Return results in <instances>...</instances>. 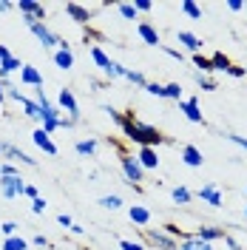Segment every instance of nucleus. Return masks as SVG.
<instances>
[{
	"mask_svg": "<svg viewBox=\"0 0 247 250\" xmlns=\"http://www.w3.org/2000/svg\"><path fill=\"white\" fill-rule=\"evenodd\" d=\"M120 131L125 134V140L134 142V145H139V148H156V145L170 142L162 131H156L154 125L139 123L137 117H134V111H128V114H125V125L120 128Z\"/></svg>",
	"mask_w": 247,
	"mask_h": 250,
	"instance_id": "1",
	"label": "nucleus"
},
{
	"mask_svg": "<svg viewBox=\"0 0 247 250\" xmlns=\"http://www.w3.org/2000/svg\"><path fill=\"white\" fill-rule=\"evenodd\" d=\"M120 165H123V173H125V179H128L131 188H139L145 182V168L139 165L137 156H131L125 148H120Z\"/></svg>",
	"mask_w": 247,
	"mask_h": 250,
	"instance_id": "2",
	"label": "nucleus"
},
{
	"mask_svg": "<svg viewBox=\"0 0 247 250\" xmlns=\"http://www.w3.org/2000/svg\"><path fill=\"white\" fill-rule=\"evenodd\" d=\"M0 193L6 196V199H17V196H23L26 193V182H23V176L17 173V176H0Z\"/></svg>",
	"mask_w": 247,
	"mask_h": 250,
	"instance_id": "3",
	"label": "nucleus"
},
{
	"mask_svg": "<svg viewBox=\"0 0 247 250\" xmlns=\"http://www.w3.org/2000/svg\"><path fill=\"white\" fill-rule=\"evenodd\" d=\"M145 239H148V245H154L156 250H179V242L170 239L165 230H151V228H145Z\"/></svg>",
	"mask_w": 247,
	"mask_h": 250,
	"instance_id": "4",
	"label": "nucleus"
},
{
	"mask_svg": "<svg viewBox=\"0 0 247 250\" xmlns=\"http://www.w3.org/2000/svg\"><path fill=\"white\" fill-rule=\"evenodd\" d=\"M29 29H31V34H34V37H37V40L43 43V48H54V46H60V37H57L54 31L48 29L46 23H31Z\"/></svg>",
	"mask_w": 247,
	"mask_h": 250,
	"instance_id": "5",
	"label": "nucleus"
},
{
	"mask_svg": "<svg viewBox=\"0 0 247 250\" xmlns=\"http://www.w3.org/2000/svg\"><path fill=\"white\" fill-rule=\"evenodd\" d=\"M17 9H20V15H23V17L37 20V23H43V17H46V6H43V3H37V0H20V3H17Z\"/></svg>",
	"mask_w": 247,
	"mask_h": 250,
	"instance_id": "6",
	"label": "nucleus"
},
{
	"mask_svg": "<svg viewBox=\"0 0 247 250\" xmlns=\"http://www.w3.org/2000/svg\"><path fill=\"white\" fill-rule=\"evenodd\" d=\"M57 103H60V111H65L71 120H80V105H77V97L68 91V88H62L60 97H57Z\"/></svg>",
	"mask_w": 247,
	"mask_h": 250,
	"instance_id": "7",
	"label": "nucleus"
},
{
	"mask_svg": "<svg viewBox=\"0 0 247 250\" xmlns=\"http://www.w3.org/2000/svg\"><path fill=\"white\" fill-rule=\"evenodd\" d=\"M179 111L185 114L190 123L205 125V117H202V111H199V100H196V97H190V100H182V103H179Z\"/></svg>",
	"mask_w": 247,
	"mask_h": 250,
	"instance_id": "8",
	"label": "nucleus"
},
{
	"mask_svg": "<svg viewBox=\"0 0 247 250\" xmlns=\"http://www.w3.org/2000/svg\"><path fill=\"white\" fill-rule=\"evenodd\" d=\"M0 145H3V154L9 156L12 162H23V165H29V168H34V165H37V162H34V156H29L26 151H20V148H17V145H12V142H0Z\"/></svg>",
	"mask_w": 247,
	"mask_h": 250,
	"instance_id": "9",
	"label": "nucleus"
},
{
	"mask_svg": "<svg viewBox=\"0 0 247 250\" xmlns=\"http://www.w3.org/2000/svg\"><path fill=\"white\" fill-rule=\"evenodd\" d=\"M193 236L196 239H202V242H207V245H213V242H219V239H225V228H213V225H202V228H196L193 230Z\"/></svg>",
	"mask_w": 247,
	"mask_h": 250,
	"instance_id": "10",
	"label": "nucleus"
},
{
	"mask_svg": "<svg viewBox=\"0 0 247 250\" xmlns=\"http://www.w3.org/2000/svg\"><path fill=\"white\" fill-rule=\"evenodd\" d=\"M65 15L71 17L74 23H80V26L91 23V12H88L85 6H80V3H65Z\"/></svg>",
	"mask_w": 247,
	"mask_h": 250,
	"instance_id": "11",
	"label": "nucleus"
},
{
	"mask_svg": "<svg viewBox=\"0 0 247 250\" xmlns=\"http://www.w3.org/2000/svg\"><path fill=\"white\" fill-rule=\"evenodd\" d=\"M196 196H199L202 202H207L210 208H219V205H222V190H219L216 185H202L199 190H196Z\"/></svg>",
	"mask_w": 247,
	"mask_h": 250,
	"instance_id": "12",
	"label": "nucleus"
},
{
	"mask_svg": "<svg viewBox=\"0 0 247 250\" xmlns=\"http://www.w3.org/2000/svg\"><path fill=\"white\" fill-rule=\"evenodd\" d=\"M31 140H34V145H37L40 151H46L48 156H57V145L51 142V137H48V134L43 131V128H37V131L31 134Z\"/></svg>",
	"mask_w": 247,
	"mask_h": 250,
	"instance_id": "13",
	"label": "nucleus"
},
{
	"mask_svg": "<svg viewBox=\"0 0 247 250\" xmlns=\"http://www.w3.org/2000/svg\"><path fill=\"white\" fill-rule=\"evenodd\" d=\"M128 219H131L137 228H148V225H151V210H148L145 205H134V208L128 210Z\"/></svg>",
	"mask_w": 247,
	"mask_h": 250,
	"instance_id": "14",
	"label": "nucleus"
},
{
	"mask_svg": "<svg viewBox=\"0 0 247 250\" xmlns=\"http://www.w3.org/2000/svg\"><path fill=\"white\" fill-rule=\"evenodd\" d=\"M137 31H139V37L148 43V46H156V48H162V37H159V31L151 26V23H139L137 26Z\"/></svg>",
	"mask_w": 247,
	"mask_h": 250,
	"instance_id": "15",
	"label": "nucleus"
},
{
	"mask_svg": "<svg viewBox=\"0 0 247 250\" xmlns=\"http://www.w3.org/2000/svg\"><path fill=\"white\" fill-rule=\"evenodd\" d=\"M176 40H179V46H185L187 51L202 54V40L193 34V31H176Z\"/></svg>",
	"mask_w": 247,
	"mask_h": 250,
	"instance_id": "16",
	"label": "nucleus"
},
{
	"mask_svg": "<svg viewBox=\"0 0 247 250\" xmlns=\"http://www.w3.org/2000/svg\"><path fill=\"white\" fill-rule=\"evenodd\" d=\"M139 165L145 168V171H154V168H159V156H156V148H139Z\"/></svg>",
	"mask_w": 247,
	"mask_h": 250,
	"instance_id": "17",
	"label": "nucleus"
},
{
	"mask_svg": "<svg viewBox=\"0 0 247 250\" xmlns=\"http://www.w3.org/2000/svg\"><path fill=\"white\" fill-rule=\"evenodd\" d=\"M182 162L190 165V168H202L205 156H202V151L196 148V145H185V148H182Z\"/></svg>",
	"mask_w": 247,
	"mask_h": 250,
	"instance_id": "18",
	"label": "nucleus"
},
{
	"mask_svg": "<svg viewBox=\"0 0 247 250\" xmlns=\"http://www.w3.org/2000/svg\"><path fill=\"white\" fill-rule=\"evenodd\" d=\"M20 83H26V85H31V88H43V77H40V71H37L34 65H23Z\"/></svg>",
	"mask_w": 247,
	"mask_h": 250,
	"instance_id": "19",
	"label": "nucleus"
},
{
	"mask_svg": "<svg viewBox=\"0 0 247 250\" xmlns=\"http://www.w3.org/2000/svg\"><path fill=\"white\" fill-rule=\"evenodd\" d=\"M91 60L97 62V68H100V71H105V74L111 71V62H114L100 46H91Z\"/></svg>",
	"mask_w": 247,
	"mask_h": 250,
	"instance_id": "20",
	"label": "nucleus"
},
{
	"mask_svg": "<svg viewBox=\"0 0 247 250\" xmlns=\"http://www.w3.org/2000/svg\"><path fill=\"white\" fill-rule=\"evenodd\" d=\"M54 65L62 68V71H68V68L74 65V54H71V48H57V51H54Z\"/></svg>",
	"mask_w": 247,
	"mask_h": 250,
	"instance_id": "21",
	"label": "nucleus"
},
{
	"mask_svg": "<svg viewBox=\"0 0 247 250\" xmlns=\"http://www.w3.org/2000/svg\"><path fill=\"white\" fill-rule=\"evenodd\" d=\"M20 105H23V111H26V117H29V120H34V123H43V111H40V105H37L34 100L23 97V100H20Z\"/></svg>",
	"mask_w": 247,
	"mask_h": 250,
	"instance_id": "22",
	"label": "nucleus"
},
{
	"mask_svg": "<svg viewBox=\"0 0 247 250\" xmlns=\"http://www.w3.org/2000/svg\"><path fill=\"white\" fill-rule=\"evenodd\" d=\"M23 65L26 62H20L17 57H9V60L0 62V80H9V74H15V71H23Z\"/></svg>",
	"mask_w": 247,
	"mask_h": 250,
	"instance_id": "23",
	"label": "nucleus"
},
{
	"mask_svg": "<svg viewBox=\"0 0 247 250\" xmlns=\"http://www.w3.org/2000/svg\"><path fill=\"white\" fill-rule=\"evenodd\" d=\"M179 250H213V245H207V242H202L196 236H190L185 242H179Z\"/></svg>",
	"mask_w": 247,
	"mask_h": 250,
	"instance_id": "24",
	"label": "nucleus"
},
{
	"mask_svg": "<svg viewBox=\"0 0 247 250\" xmlns=\"http://www.w3.org/2000/svg\"><path fill=\"white\" fill-rule=\"evenodd\" d=\"M170 196H173V202H176V205H187L190 199H193V193H190L187 188H182V185L173 188V190H170Z\"/></svg>",
	"mask_w": 247,
	"mask_h": 250,
	"instance_id": "25",
	"label": "nucleus"
},
{
	"mask_svg": "<svg viewBox=\"0 0 247 250\" xmlns=\"http://www.w3.org/2000/svg\"><path fill=\"white\" fill-rule=\"evenodd\" d=\"M29 248V242L23 239V236H9V239H3V250H26Z\"/></svg>",
	"mask_w": 247,
	"mask_h": 250,
	"instance_id": "26",
	"label": "nucleus"
},
{
	"mask_svg": "<svg viewBox=\"0 0 247 250\" xmlns=\"http://www.w3.org/2000/svg\"><path fill=\"white\" fill-rule=\"evenodd\" d=\"M193 65L199 68L202 74H210V71H216V68H213V60H210V57H202V54H193Z\"/></svg>",
	"mask_w": 247,
	"mask_h": 250,
	"instance_id": "27",
	"label": "nucleus"
},
{
	"mask_svg": "<svg viewBox=\"0 0 247 250\" xmlns=\"http://www.w3.org/2000/svg\"><path fill=\"white\" fill-rule=\"evenodd\" d=\"M210 60H213V68H216V71H225V74H227V68L233 65L230 57H227V54H222V51H216V54H213Z\"/></svg>",
	"mask_w": 247,
	"mask_h": 250,
	"instance_id": "28",
	"label": "nucleus"
},
{
	"mask_svg": "<svg viewBox=\"0 0 247 250\" xmlns=\"http://www.w3.org/2000/svg\"><path fill=\"white\" fill-rule=\"evenodd\" d=\"M165 100L182 103V85H179V83H168V85H165Z\"/></svg>",
	"mask_w": 247,
	"mask_h": 250,
	"instance_id": "29",
	"label": "nucleus"
},
{
	"mask_svg": "<svg viewBox=\"0 0 247 250\" xmlns=\"http://www.w3.org/2000/svg\"><path fill=\"white\" fill-rule=\"evenodd\" d=\"M74 148H77V154H82V156H94V151H97V142H94V140H80Z\"/></svg>",
	"mask_w": 247,
	"mask_h": 250,
	"instance_id": "30",
	"label": "nucleus"
},
{
	"mask_svg": "<svg viewBox=\"0 0 247 250\" xmlns=\"http://www.w3.org/2000/svg\"><path fill=\"white\" fill-rule=\"evenodd\" d=\"M125 80L128 83H134V85H148V80H145V74H139V71H134V68H125Z\"/></svg>",
	"mask_w": 247,
	"mask_h": 250,
	"instance_id": "31",
	"label": "nucleus"
},
{
	"mask_svg": "<svg viewBox=\"0 0 247 250\" xmlns=\"http://www.w3.org/2000/svg\"><path fill=\"white\" fill-rule=\"evenodd\" d=\"M182 12H185L187 17H193V20H199L202 17V9L193 3V0H185V3H182Z\"/></svg>",
	"mask_w": 247,
	"mask_h": 250,
	"instance_id": "32",
	"label": "nucleus"
},
{
	"mask_svg": "<svg viewBox=\"0 0 247 250\" xmlns=\"http://www.w3.org/2000/svg\"><path fill=\"white\" fill-rule=\"evenodd\" d=\"M100 205H103V208H111V210H120V208H123V199L111 193V196H103V199H100Z\"/></svg>",
	"mask_w": 247,
	"mask_h": 250,
	"instance_id": "33",
	"label": "nucleus"
},
{
	"mask_svg": "<svg viewBox=\"0 0 247 250\" xmlns=\"http://www.w3.org/2000/svg\"><path fill=\"white\" fill-rule=\"evenodd\" d=\"M117 9H120V15H123L125 20H137V9H134V3H120Z\"/></svg>",
	"mask_w": 247,
	"mask_h": 250,
	"instance_id": "34",
	"label": "nucleus"
},
{
	"mask_svg": "<svg viewBox=\"0 0 247 250\" xmlns=\"http://www.w3.org/2000/svg\"><path fill=\"white\" fill-rule=\"evenodd\" d=\"M103 111H105V114H108L111 120H114V123L120 125V128H123V125H125V114H120V111H117V108H111V105H103Z\"/></svg>",
	"mask_w": 247,
	"mask_h": 250,
	"instance_id": "35",
	"label": "nucleus"
},
{
	"mask_svg": "<svg viewBox=\"0 0 247 250\" xmlns=\"http://www.w3.org/2000/svg\"><path fill=\"white\" fill-rule=\"evenodd\" d=\"M120 250H145V245L134 242V239H120Z\"/></svg>",
	"mask_w": 247,
	"mask_h": 250,
	"instance_id": "36",
	"label": "nucleus"
},
{
	"mask_svg": "<svg viewBox=\"0 0 247 250\" xmlns=\"http://www.w3.org/2000/svg\"><path fill=\"white\" fill-rule=\"evenodd\" d=\"M145 91L154 94V97H165V85H159V83H148V85H145Z\"/></svg>",
	"mask_w": 247,
	"mask_h": 250,
	"instance_id": "37",
	"label": "nucleus"
},
{
	"mask_svg": "<svg viewBox=\"0 0 247 250\" xmlns=\"http://www.w3.org/2000/svg\"><path fill=\"white\" fill-rule=\"evenodd\" d=\"M199 88L202 91H216V83H213L210 77H202L199 74Z\"/></svg>",
	"mask_w": 247,
	"mask_h": 250,
	"instance_id": "38",
	"label": "nucleus"
},
{
	"mask_svg": "<svg viewBox=\"0 0 247 250\" xmlns=\"http://www.w3.org/2000/svg\"><path fill=\"white\" fill-rule=\"evenodd\" d=\"M0 230L6 233V239H9V236H17V222H3V225H0Z\"/></svg>",
	"mask_w": 247,
	"mask_h": 250,
	"instance_id": "39",
	"label": "nucleus"
},
{
	"mask_svg": "<svg viewBox=\"0 0 247 250\" xmlns=\"http://www.w3.org/2000/svg\"><path fill=\"white\" fill-rule=\"evenodd\" d=\"M227 74H230V77H236V80H242V77H247L245 65H230V68H227Z\"/></svg>",
	"mask_w": 247,
	"mask_h": 250,
	"instance_id": "40",
	"label": "nucleus"
},
{
	"mask_svg": "<svg viewBox=\"0 0 247 250\" xmlns=\"http://www.w3.org/2000/svg\"><path fill=\"white\" fill-rule=\"evenodd\" d=\"M134 9H137V12H151L154 3H151V0H134Z\"/></svg>",
	"mask_w": 247,
	"mask_h": 250,
	"instance_id": "41",
	"label": "nucleus"
},
{
	"mask_svg": "<svg viewBox=\"0 0 247 250\" xmlns=\"http://www.w3.org/2000/svg\"><path fill=\"white\" fill-rule=\"evenodd\" d=\"M46 199H43V196H37V199H34V202H31V210H34V213H43V210H46Z\"/></svg>",
	"mask_w": 247,
	"mask_h": 250,
	"instance_id": "42",
	"label": "nucleus"
},
{
	"mask_svg": "<svg viewBox=\"0 0 247 250\" xmlns=\"http://www.w3.org/2000/svg\"><path fill=\"white\" fill-rule=\"evenodd\" d=\"M0 176H17V168L12 162H6V165H0Z\"/></svg>",
	"mask_w": 247,
	"mask_h": 250,
	"instance_id": "43",
	"label": "nucleus"
},
{
	"mask_svg": "<svg viewBox=\"0 0 247 250\" xmlns=\"http://www.w3.org/2000/svg\"><path fill=\"white\" fill-rule=\"evenodd\" d=\"M227 140H230L233 145H239V148H245V151H247V140H245V137H239V134H227Z\"/></svg>",
	"mask_w": 247,
	"mask_h": 250,
	"instance_id": "44",
	"label": "nucleus"
},
{
	"mask_svg": "<svg viewBox=\"0 0 247 250\" xmlns=\"http://www.w3.org/2000/svg\"><path fill=\"white\" fill-rule=\"evenodd\" d=\"M162 51H165V54H168V57H173V60H179V62H182V51H179V48H170V46H162Z\"/></svg>",
	"mask_w": 247,
	"mask_h": 250,
	"instance_id": "45",
	"label": "nucleus"
},
{
	"mask_svg": "<svg viewBox=\"0 0 247 250\" xmlns=\"http://www.w3.org/2000/svg\"><path fill=\"white\" fill-rule=\"evenodd\" d=\"M57 225H62V228H74V219L68 216V213H60V216H57Z\"/></svg>",
	"mask_w": 247,
	"mask_h": 250,
	"instance_id": "46",
	"label": "nucleus"
},
{
	"mask_svg": "<svg viewBox=\"0 0 247 250\" xmlns=\"http://www.w3.org/2000/svg\"><path fill=\"white\" fill-rule=\"evenodd\" d=\"M225 245H227V248H230V250H245V248H242V245H239V242H236V239H233L230 233L225 236Z\"/></svg>",
	"mask_w": 247,
	"mask_h": 250,
	"instance_id": "47",
	"label": "nucleus"
},
{
	"mask_svg": "<svg viewBox=\"0 0 247 250\" xmlns=\"http://www.w3.org/2000/svg\"><path fill=\"white\" fill-rule=\"evenodd\" d=\"M23 196H29L31 202H34V199H37L40 193H37V188H34V185H26V193H23Z\"/></svg>",
	"mask_w": 247,
	"mask_h": 250,
	"instance_id": "48",
	"label": "nucleus"
},
{
	"mask_svg": "<svg viewBox=\"0 0 247 250\" xmlns=\"http://www.w3.org/2000/svg\"><path fill=\"white\" fill-rule=\"evenodd\" d=\"M227 9H230V12H242V9H245V3H242V0H230V3H227Z\"/></svg>",
	"mask_w": 247,
	"mask_h": 250,
	"instance_id": "49",
	"label": "nucleus"
},
{
	"mask_svg": "<svg viewBox=\"0 0 247 250\" xmlns=\"http://www.w3.org/2000/svg\"><path fill=\"white\" fill-rule=\"evenodd\" d=\"M17 9V3H9V0H0V12H12Z\"/></svg>",
	"mask_w": 247,
	"mask_h": 250,
	"instance_id": "50",
	"label": "nucleus"
},
{
	"mask_svg": "<svg viewBox=\"0 0 247 250\" xmlns=\"http://www.w3.org/2000/svg\"><path fill=\"white\" fill-rule=\"evenodd\" d=\"M31 242H34V245H37V248H48V239H46V236H34V239H31Z\"/></svg>",
	"mask_w": 247,
	"mask_h": 250,
	"instance_id": "51",
	"label": "nucleus"
},
{
	"mask_svg": "<svg viewBox=\"0 0 247 250\" xmlns=\"http://www.w3.org/2000/svg\"><path fill=\"white\" fill-rule=\"evenodd\" d=\"M9 57H12V51H9L6 46H0V62H3V60H9Z\"/></svg>",
	"mask_w": 247,
	"mask_h": 250,
	"instance_id": "52",
	"label": "nucleus"
},
{
	"mask_svg": "<svg viewBox=\"0 0 247 250\" xmlns=\"http://www.w3.org/2000/svg\"><path fill=\"white\" fill-rule=\"evenodd\" d=\"M3 103H6V85L0 83V105H3Z\"/></svg>",
	"mask_w": 247,
	"mask_h": 250,
	"instance_id": "53",
	"label": "nucleus"
},
{
	"mask_svg": "<svg viewBox=\"0 0 247 250\" xmlns=\"http://www.w3.org/2000/svg\"><path fill=\"white\" fill-rule=\"evenodd\" d=\"M0 156H3V145H0Z\"/></svg>",
	"mask_w": 247,
	"mask_h": 250,
	"instance_id": "54",
	"label": "nucleus"
},
{
	"mask_svg": "<svg viewBox=\"0 0 247 250\" xmlns=\"http://www.w3.org/2000/svg\"><path fill=\"white\" fill-rule=\"evenodd\" d=\"M245 216H247V208H245Z\"/></svg>",
	"mask_w": 247,
	"mask_h": 250,
	"instance_id": "55",
	"label": "nucleus"
},
{
	"mask_svg": "<svg viewBox=\"0 0 247 250\" xmlns=\"http://www.w3.org/2000/svg\"><path fill=\"white\" fill-rule=\"evenodd\" d=\"M245 71H247V65H245Z\"/></svg>",
	"mask_w": 247,
	"mask_h": 250,
	"instance_id": "56",
	"label": "nucleus"
},
{
	"mask_svg": "<svg viewBox=\"0 0 247 250\" xmlns=\"http://www.w3.org/2000/svg\"><path fill=\"white\" fill-rule=\"evenodd\" d=\"M245 250H247V248H245Z\"/></svg>",
	"mask_w": 247,
	"mask_h": 250,
	"instance_id": "57",
	"label": "nucleus"
}]
</instances>
